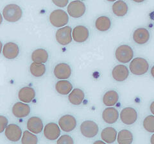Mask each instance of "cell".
<instances>
[{
	"label": "cell",
	"instance_id": "39",
	"mask_svg": "<svg viewBox=\"0 0 154 144\" xmlns=\"http://www.w3.org/2000/svg\"><path fill=\"white\" fill-rule=\"evenodd\" d=\"M135 2H143V1L142 0V1H135Z\"/></svg>",
	"mask_w": 154,
	"mask_h": 144
},
{
	"label": "cell",
	"instance_id": "31",
	"mask_svg": "<svg viewBox=\"0 0 154 144\" xmlns=\"http://www.w3.org/2000/svg\"><path fill=\"white\" fill-rule=\"evenodd\" d=\"M143 126L148 133H154V115H150L144 118Z\"/></svg>",
	"mask_w": 154,
	"mask_h": 144
},
{
	"label": "cell",
	"instance_id": "12",
	"mask_svg": "<svg viewBox=\"0 0 154 144\" xmlns=\"http://www.w3.org/2000/svg\"><path fill=\"white\" fill-rule=\"evenodd\" d=\"M72 70L70 66L66 63L57 64L54 68V73L57 79L66 80L68 79L71 75Z\"/></svg>",
	"mask_w": 154,
	"mask_h": 144
},
{
	"label": "cell",
	"instance_id": "11",
	"mask_svg": "<svg viewBox=\"0 0 154 144\" xmlns=\"http://www.w3.org/2000/svg\"><path fill=\"white\" fill-rule=\"evenodd\" d=\"M60 129L59 125L54 122H50L46 125L43 130V133L48 140L54 141L60 137Z\"/></svg>",
	"mask_w": 154,
	"mask_h": 144
},
{
	"label": "cell",
	"instance_id": "16",
	"mask_svg": "<svg viewBox=\"0 0 154 144\" xmlns=\"http://www.w3.org/2000/svg\"><path fill=\"white\" fill-rule=\"evenodd\" d=\"M89 36V32L84 26H77L74 28L72 32L73 39L78 43H82L88 40Z\"/></svg>",
	"mask_w": 154,
	"mask_h": 144
},
{
	"label": "cell",
	"instance_id": "1",
	"mask_svg": "<svg viewBox=\"0 0 154 144\" xmlns=\"http://www.w3.org/2000/svg\"><path fill=\"white\" fill-rule=\"evenodd\" d=\"M4 19L8 22H15L20 19L23 15L21 7L16 4H9L5 7L3 10Z\"/></svg>",
	"mask_w": 154,
	"mask_h": 144
},
{
	"label": "cell",
	"instance_id": "19",
	"mask_svg": "<svg viewBox=\"0 0 154 144\" xmlns=\"http://www.w3.org/2000/svg\"><path fill=\"white\" fill-rule=\"evenodd\" d=\"M2 52L3 56L7 59H14L19 54V48L16 43L10 42L4 45Z\"/></svg>",
	"mask_w": 154,
	"mask_h": 144
},
{
	"label": "cell",
	"instance_id": "20",
	"mask_svg": "<svg viewBox=\"0 0 154 144\" xmlns=\"http://www.w3.org/2000/svg\"><path fill=\"white\" fill-rule=\"evenodd\" d=\"M103 121L109 124H113L118 121L119 117V112L114 107H107L102 112Z\"/></svg>",
	"mask_w": 154,
	"mask_h": 144
},
{
	"label": "cell",
	"instance_id": "23",
	"mask_svg": "<svg viewBox=\"0 0 154 144\" xmlns=\"http://www.w3.org/2000/svg\"><path fill=\"white\" fill-rule=\"evenodd\" d=\"M119 99L118 93L115 90H109L103 97V103L107 107H112L116 104Z\"/></svg>",
	"mask_w": 154,
	"mask_h": 144
},
{
	"label": "cell",
	"instance_id": "2",
	"mask_svg": "<svg viewBox=\"0 0 154 144\" xmlns=\"http://www.w3.org/2000/svg\"><path fill=\"white\" fill-rule=\"evenodd\" d=\"M129 69L134 75L142 76L148 71L149 64L148 61L143 58H135L130 63Z\"/></svg>",
	"mask_w": 154,
	"mask_h": 144
},
{
	"label": "cell",
	"instance_id": "37",
	"mask_svg": "<svg viewBox=\"0 0 154 144\" xmlns=\"http://www.w3.org/2000/svg\"><path fill=\"white\" fill-rule=\"evenodd\" d=\"M150 74L152 76V78H154V65L152 66V67L151 68V70H150Z\"/></svg>",
	"mask_w": 154,
	"mask_h": 144
},
{
	"label": "cell",
	"instance_id": "33",
	"mask_svg": "<svg viewBox=\"0 0 154 144\" xmlns=\"http://www.w3.org/2000/svg\"><path fill=\"white\" fill-rule=\"evenodd\" d=\"M8 126V121L6 117L1 115L0 116V132L2 133L5 131L6 128Z\"/></svg>",
	"mask_w": 154,
	"mask_h": 144
},
{
	"label": "cell",
	"instance_id": "27",
	"mask_svg": "<svg viewBox=\"0 0 154 144\" xmlns=\"http://www.w3.org/2000/svg\"><path fill=\"white\" fill-rule=\"evenodd\" d=\"M117 141L118 144H132L134 141L133 134L128 129H122L118 133Z\"/></svg>",
	"mask_w": 154,
	"mask_h": 144
},
{
	"label": "cell",
	"instance_id": "17",
	"mask_svg": "<svg viewBox=\"0 0 154 144\" xmlns=\"http://www.w3.org/2000/svg\"><path fill=\"white\" fill-rule=\"evenodd\" d=\"M26 128L29 131L37 134L44 130V124H43L42 119L39 117H32L28 120Z\"/></svg>",
	"mask_w": 154,
	"mask_h": 144
},
{
	"label": "cell",
	"instance_id": "25",
	"mask_svg": "<svg viewBox=\"0 0 154 144\" xmlns=\"http://www.w3.org/2000/svg\"><path fill=\"white\" fill-rule=\"evenodd\" d=\"M112 12L118 17H123L128 11V4L123 1H116L112 7Z\"/></svg>",
	"mask_w": 154,
	"mask_h": 144
},
{
	"label": "cell",
	"instance_id": "35",
	"mask_svg": "<svg viewBox=\"0 0 154 144\" xmlns=\"http://www.w3.org/2000/svg\"><path fill=\"white\" fill-rule=\"evenodd\" d=\"M150 110L153 115H154V100L152 101L150 105Z\"/></svg>",
	"mask_w": 154,
	"mask_h": 144
},
{
	"label": "cell",
	"instance_id": "15",
	"mask_svg": "<svg viewBox=\"0 0 154 144\" xmlns=\"http://www.w3.org/2000/svg\"><path fill=\"white\" fill-rule=\"evenodd\" d=\"M12 112L16 117L21 118L28 116L30 113L31 108L30 106L26 103L20 101L14 104Z\"/></svg>",
	"mask_w": 154,
	"mask_h": 144
},
{
	"label": "cell",
	"instance_id": "10",
	"mask_svg": "<svg viewBox=\"0 0 154 144\" xmlns=\"http://www.w3.org/2000/svg\"><path fill=\"white\" fill-rule=\"evenodd\" d=\"M86 7L84 2L81 1L71 2L67 7V12L72 17L79 18L84 16Z\"/></svg>",
	"mask_w": 154,
	"mask_h": 144
},
{
	"label": "cell",
	"instance_id": "30",
	"mask_svg": "<svg viewBox=\"0 0 154 144\" xmlns=\"http://www.w3.org/2000/svg\"><path fill=\"white\" fill-rule=\"evenodd\" d=\"M38 138L35 134L26 130L23 132L21 138V144H37Z\"/></svg>",
	"mask_w": 154,
	"mask_h": 144
},
{
	"label": "cell",
	"instance_id": "18",
	"mask_svg": "<svg viewBox=\"0 0 154 144\" xmlns=\"http://www.w3.org/2000/svg\"><path fill=\"white\" fill-rule=\"evenodd\" d=\"M35 98V91L31 86H25L19 90L18 98L21 102L30 103Z\"/></svg>",
	"mask_w": 154,
	"mask_h": 144
},
{
	"label": "cell",
	"instance_id": "8",
	"mask_svg": "<svg viewBox=\"0 0 154 144\" xmlns=\"http://www.w3.org/2000/svg\"><path fill=\"white\" fill-rule=\"evenodd\" d=\"M77 121L73 115L67 114L62 116L59 120V126L64 132H71L76 127Z\"/></svg>",
	"mask_w": 154,
	"mask_h": 144
},
{
	"label": "cell",
	"instance_id": "32",
	"mask_svg": "<svg viewBox=\"0 0 154 144\" xmlns=\"http://www.w3.org/2000/svg\"><path fill=\"white\" fill-rule=\"evenodd\" d=\"M57 144H75L73 138L68 134H64L57 139Z\"/></svg>",
	"mask_w": 154,
	"mask_h": 144
},
{
	"label": "cell",
	"instance_id": "36",
	"mask_svg": "<svg viewBox=\"0 0 154 144\" xmlns=\"http://www.w3.org/2000/svg\"><path fill=\"white\" fill-rule=\"evenodd\" d=\"M93 144H107V143H105L103 140H96L93 143Z\"/></svg>",
	"mask_w": 154,
	"mask_h": 144
},
{
	"label": "cell",
	"instance_id": "14",
	"mask_svg": "<svg viewBox=\"0 0 154 144\" xmlns=\"http://www.w3.org/2000/svg\"><path fill=\"white\" fill-rule=\"evenodd\" d=\"M133 40L139 45H143L147 43L150 38V33L146 28H139L133 33Z\"/></svg>",
	"mask_w": 154,
	"mask_h": 144
},
{
	"label": "cell",
	"instance_id": "4",
	"mask_svg": "<svg viewBox=\"0 0 154 144\" xmlns=\"http://www.w3.org/2000/svg\"><path fill=\"white\" fill-rule=\"evenodd\" d=\"M50 21L54 26L60 28L67 25L69 21V16L63 10L57 9L50 14Z\"/></svg>",
	"mask_w": 154,
	"mask_h": 144
},
{
	"label": "cell",
	"instance_id": "34",
	"mask_svg": "<svg viewBox=\"0 0 154 144\" xmlns=\"http://www.w3.org/2000/svg\"><path fill=\"white\" fill-rule=\"evenodd\" d=\"M53 3H54L56 6L59 7H65L68 4V1L67 0H53Z\"/></svg>",
	"mask_w": 154,
	"mask_h": 144
},
{
	"label": "cell",
	"instance_id": "21",
	"mask_svg": "<svg viewBox=\"0 0 154 144\" xmlns=\"http://www.w3.org/2000/svg\"><path fill=\"white\" fill-rule=\"evenodd\" d=\"M118 132L112 127L104 128L101 133V138L102 140L107 144H111L117 140Z\"/></svg>",
	"mask_w": 154,
	"mask_h": 144
},
{
	"label": "cell",
	"instance_id": "38",
	"mask_svg": "<svg viewBox=\"0 0 154 144\" xmlns=\"http://www.w3.org/2000/svg\"><path fill=\"white\" fill-rule=\"evenodd\" d=\"M150 144H154V133L151 136V138H150Z\"/></svg>",
	"mask_w": 154,
	"mask_h": 144
},
{
	"label": "cell",
	"instance_id": "7",
	"mask_svg": "<svg viewBox=\"0 0 154 144\" xmlns=\"http://www.w3.org/2000/svg\"><path fill=\"white\" fill-rule=\"evenodd\" d=\"M72 29L70 26H64L59 29L56 32L57 41L62 46H66L72 42Z\"/></svg>",
	"mask_w": 154,
	"mask_h": 144
},
{
	"label": "cell",
	"instance_id": "24",
	"mask_svg": "<svg viewBox=\"0 0 154 144\" xmlns=\"http://www.w3.org/2000/svg\"><path fill=\"white\" fill-rule=\"evenodd\" d=\"M55 90L59 94L66 95L73 90V85L67 80H60L55 84Z\"/></svg>",
	"mask_w": 154,
	"mask_h": 144
},
{
	"label": "cell",
	"instance_id": "22",
	"mask_svg": "<svg viewBox=\"0 0 154 144\" xmlns=\"http://www.w3.org/2000/svg\"><path fill=\"white\" fill-rule=\"evenodd\" d=\"M85 98V94L82 90L75 88L68 95V100L71 104L79 106L83 103Z\"/></svg>",
	"mask_w": 154,
	"mask_h": 144
},
{
	"label": "cell",
	"instance_id": "13",
	"mask_svg": "<svg viewBox=\"0 0 154 144\" xmlns=\"http://www.w3.org/2000/svg\"><path fill=\"white\" fill-rule=\"evenodd\" d=\"M129 74L130 72L127 67L122 64L115 66L112 70L113 79L118 82H123L126 80L128 78Z\"/></svg>",
	"mask_w": 154,
	"mask_h": 144
},
{
	"label": "cell",
	"instance_id": "28",
	"mask_svg": "<svg viewBox=\"0 0 154 144\" xmlns=\"http://www.w3.org/2000/svg\"><path fill=\"white\" fill-rule=\"evenodd\" d=\"M111 26V21L107 16H100L95 21V27L100 32H106Z\"/></svg>",
	"mask_w": 154,
	"mask_h": 144
},
{
	"label": "cell",
	"instance_id": "5",
	"mask_svg": "<svg viewBox=\"0 0 154 144\" xmlns=\"http://www.w3.org/2000/svg\"><path fill=\"white\" fill-rule=\"evenodd\" d=\"M80 132L85 138H93L97 135L99 131L98 124L93 121H85L81 124Z\"/></svg>",
	"mask_w": 154,
	"mask_h": 144
},
{
	"label": "cell",
	"instance_id": "29",
	"mask_svg": "<svg viewBox=\"0 0 154 144\" xmlns=\"http://www.w3.org/2000/svg\"><path fill=\"white\" fill-rule=\"evenodd\" d=\"M46 70V65L43 64H38L33 62L30 67V71L32 75L35 78H39V77L42 76L45 74Z\"/></svg>",
	"mask_w": 154,
	"mask_h": 144
},
{
	"label": "cell",
	"instance_id": "9",
	"mask_svg": "<svg viewBox=\"0 0 154 144\" xmlns=\"http://www.w3.org/2000/svg\"><path fill=\"white\" fill-rule=\"evenodd\" d=\"M5 135L9 141L17 142L22 138V129L17 124H10L5 131Z\"/></svg>",
	"mask_w": 154,
	"mask_h": 144
},
{
	"label": "cell",
	"instance_id": "3",
	"mask_svg": "<svg viewBox=\"0 0 154 144\" xmlns=\"http://www.w3.org/2000/svg\"><path fill=\"white\" fill-rule=\"evenodd\" d=\"M115 56L118 62L127 64L133 60L134 51L131 46L126 44L121 45L116 50Z\"/></svg>",
	"mask_w": 154,
	"mask_h": 144
},
{
	"label": "cell",
	"instance_id": "26",
	"mask_svg": "<svg viewBox=\"0 0 154 144\" xmlns=\"http://www.w3.org/2000/svg\"><path fill=\"white\" fill-rule=\"evenodd\" d=\"M31 57L34 63L44 64L48 60V53L44 49H37L32 52Z\"/></svg>",
	"mask_w": 154,
	"mask_h": 144
},
{
	"label": "cell",
	"instance_id": "6",
	"mask_svg": "<svg viewBox=\"0 0 154 144\" xmlns=\"http://www.w3.org/2000/svg\"><path fill=\"white\" fill-rule=\"evenodd\" d=\"M119 117L124 124L131 126L137 121L138 113L135 108L132 107H126L123 108L120 112Z\"/></svg>",
	"mask_w": 154,
	"mask_h": 144
}]
</instances>
